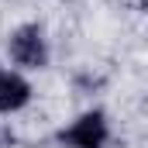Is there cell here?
<instances>
[{
    "instance_id": "1",
    "label": "cell",
    "mask_w": 148,
    "mask_h": 148,
    "mask_svg": "<svg viewBox=\"0 0 148 148\" xmlns=\"http://www.w3.org/2000/svg\"><path fill=\"white\" fill-rule=\"evenodd\" d=\"M7 55L17 69H28V73H41L48 69L52 62V41L48 31L38 24V21H24L17 24L10 35H7Z\"/></svg>"
},
{
    "instance_id": "2",
    "label": "cell",
    "mask_w": 148,
    "mask_h": 148,
    "mask_svg": "<svg viewBox=\"0 0 148 148\" xmlns=\"http://www.w3.org/2000/svg\"><path fill=\"white\" fill-rule=\"evenodd\" d=\"M59 145L62 148H107L110 145V121L100 107L76 114L73 121L59 131Z\"/></svg>"
},
{
    "instance_id": "3",
    "label": "cell",
    "mask_w": 148,
    "mask_h": 148,
    "mask_svg": "<svg viewBox=\"0 0 148 148\" xmlns=\"http://www.w3.org/2000/svg\"><path fill=\"white\" fill-rule=\"evenodd\" d=\"M35 90L24 79V73H3L0 79V114H21L31 103Z\"/></svg>"
},
{
    "instance_id": "4",
    "label": "cell",
    "mask_w": 148,
    "mask_h": 148,
    "mask_svg": "<svg viewBox=\"0 0 148 148\" xmlns=\"http://www.w3.org/2000/svg\"><path fill=\"white\" fill-rule=\"evenodd\" d=\"M3 73H7V69H3V66H0V79H3Z\"/></svg>"
},
{
    "instance_id": "5",
    "label": "cell",
    "mask_w": 148,
    "mask_h": 148,
    "mask_svg": "<svg viewBox=\"0 0 148 148\" xmlns=\"http://www.w3.org/2000/svg\"><path fill=\"white\" fill-rule=\"evenodd\" d=\"M141 7H145V10H148V0H141Z\"/></svg>"
}]
</instances>
